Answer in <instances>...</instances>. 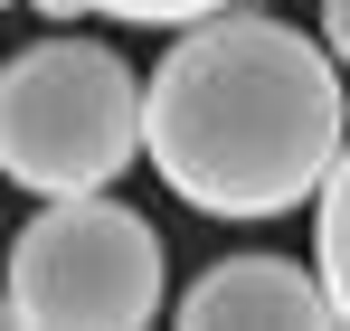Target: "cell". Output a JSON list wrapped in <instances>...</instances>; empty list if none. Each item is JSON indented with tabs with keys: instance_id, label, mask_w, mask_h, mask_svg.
I'll list each match as a JSON object with an SVG mask.
<instances>
[{
	"instance_id": "3957f363",
	"label": "cell",
	"mask_w": 350,
	"mask_h": 331,
	"mask_svg": "<svg viewBox=\"0 0 350 331\" xmlns=\"http://www.w3.org/2000/svg\"><path fill=\"white\" fill-rule=\"evenodd\" d=\"M161 237L123 199H48L10 246V331H142L161 313Z\"/></svg>"
},
{
	"instance_id": "8992f818",
	"label": "cell",
	"mask_w": 350,
	"mask_h": 331,
	"mask_svg": "<svg viewBox=\"0 0 350 331\" xmlns=\"http://www.w3.org/2000/svg\"><path fill=\"white\" fill-rule=\"evenodd\" d=\"M105 19H133V29H199V19H218L237 0H95Z\"/></svg>"
},
{
	"instance_id": "6da1fadb",
	"label": "cell",
	"mask_w": 350,
	"mask_h": 331,
	"mask_svg": "<svg viewBox=\"0 0 350 331\" xmlns=\"http://www.w3.org/2000/svg\"><path fill=\"white\" fill-rule=\"evenodd\" d=\"M350 152V95L332 38L312 48L284 19L218 10L180 29L152 66V170L199 218H284L322 199L332 161Z\"/></svg>"
},
{
	"instance_id": "277c9868",
	"label": "cell",
	"mask_w": 350,
	"mask_h": 331,
	"mask_svg": "<svg viewBox=\"0 0 350 331\" xmlns=\"http://www.w3.org/2000/svg\"><path fill=\"white\" fill-rule=\"evenodd\" d=\"M180 322L189 331H246V322H284V331H322V322H350L332 275L312 265H284V256H228L180 293Z\"/></svg>"
},
{
	"instance_id": "5b68a950",
	"label": "cell",
	"mask_w": 350,
	"mask_h": 331,
	"mask_svg": "<svg viewBox=\"0 0 350 331\" xmlns=\"http://www.w3.org/2000/svg\"><path fill=\"white\" fill-rule=\"evenodd\" d=\"M312 256H322V275H332V293H341V313H350V152L332 161L322 199H312Z\"/></svg>"
},
{
	"instance_id": "52a82bcc",
	"label": "cell",
	"mask_w": 350,
	"mask_h": 331,
	"mask_svg": "<svg viewBox=\"0 0 350 331\" xmlns=\"http://www.w3.org/2000/svg\"><path fill=\"white\" fill-rule=\"evenodd\" d=\"M322 38H332V57L350 66V0H322Z\"/></svg>"
},
{
	"instance_id": "7a4b0ae2",
	"label": "cell",
	"mask_w": 350,
	"mask_h": 331,
	"mask_svg": "<svg viewBox=\"0 0 350 331\" xmlns=\"http://www.w3.org/2000/svg\"><path fill=\"white\" fill-rule=\"evenodd\" d=\"M133 152H152V76L133 85L105 38H38L0 76V170L29 199L114 189Z\"/></svg>"
}]
</instances>
